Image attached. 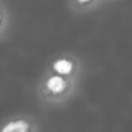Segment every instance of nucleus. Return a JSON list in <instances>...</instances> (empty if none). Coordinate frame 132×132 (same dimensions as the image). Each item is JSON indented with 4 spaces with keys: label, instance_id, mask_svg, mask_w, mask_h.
Masks as SVG:
<instances>
[{
    "label": "nucleus",
    "instance_id": "20e7f679",
    "mask_svg": "<svg viewBox=\"0 0 132 132\" xmlns=\"http://www.w3.org/2000/svg\"><path fill=\"white\" fill-rule=\"evenodd\" d=\"M79 3H86V2H88V1H90V0H77Z\"/></svg>",
    "mask_w": 132,
    "mask_h": 132
},
{
    "label": "nucleus",
    "instance_id": "7ed1b4c3",
    "mask_svg": "<svg viewBox=\"0 0 132 132\" xmlns=\"http://www.w3.org/2000/svg\"><path fill=\"white\" fill-rule=\"evenodd\" d=\"M53 68L59 74H69L72 70V63L66 59H60L54 63Z\"/></svg>",
    "mask_w": 132,
    "mask_h": 132
},
{
    "label": "nucleus",
    "instance_id": "f257e3e1",
    "mask_svg": "<svg viewBox=\"0 0 132 132\" xmlns=\"http://www.w3.org/2000/svg\"><path fill=\"white\" fill-rule=\"evenodd\" d=\"M31 123L22 117H15L0 125V132H31Z\"/></svg>",
    "mask_w": 132,
    "mask_h": 132
},
{
    "label": "nucleus",
    "instance_id": "f03ea898",
    "mask_svg": "<svg viewBox=\"0 0 132 132\" xmlns=\"http://www.w3.org/2000/svg\"><path fill=\"white\" fill-rule=\"evenodd\" d=\"M46 88L54 94H60L65 90L66 81L60 75H53L46 80Z\"/></svg>",
    "mask_w": 132,
    "mask_h": 132
},
{
    "label": "nucleus",
    "instance_id": "39448f33",
    "mask_svg": "<svg viewBox=\"0 0 132 132\" xmlns=\"http://www.w3.org/2000/svg\"><path fill=\"white\" fill-rule=\"evenodd\" d=\"M1 21H2V15H1V12H0V24H1Z\"/></svg>",
    "mask_w": 132,
    "mask_h": 132
}]
</instances>
